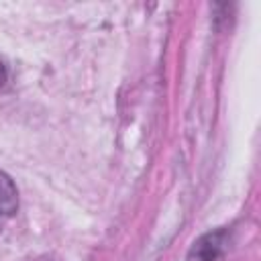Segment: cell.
Here are the masks:
<instances>
[{"label":"cell","mask_w":261,"mask_h":261,"mask_svg":"<svg viewBox=\"0 0 261 261\" xmlns=\"http://www.w3.org/2000/svg\"><path fill=\"white\" fill-rule=\"evenodd\" d=\"M224 245H226V232L224 230L208 232L192 245V249L188 253V261H216L222 255Z\"/></svg>","instance_id":"1"},{"label":"cell","mask_w":261,"mask_h":261,"mask_svg":"<svg viewBox=\"0 0 261 261\" xmlns=\"http://www.w3.org/2000/svg\"><path fill=\"white\" fill-rule=\"evenodd\" d=\"M18 208V194L12 179L0 171V228L14 216Z\"/></svg>","instance_id":"2"},{"label":"cell","mask_w":261,"mask_h":261,"mask_svg":"<svg viewBox=\"0 0 261 261\" xmlns=\"http://www.w3.org/2000/svg\"><path fill=\"white\" fill-rule=\"evenodd\" d=\"M6 82V67H4V63L0 61V86Z\"/></svg>","instance_id":"3"}]
</instances>
